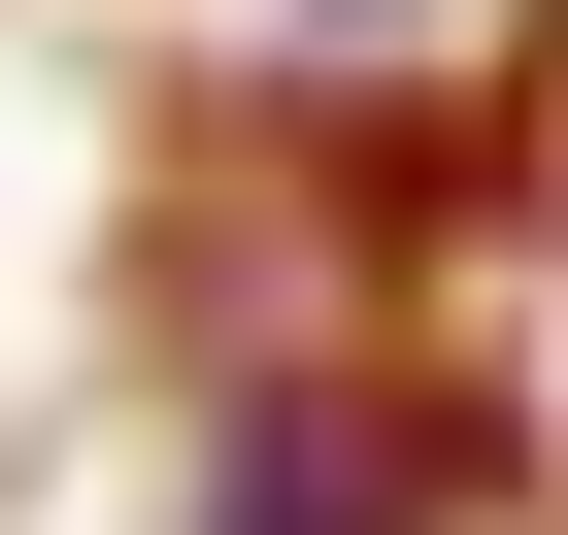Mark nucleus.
Masks as SVG:
<instances>
[{
	"label": "nucleus",
	"mask_w": 568,
	"mask_h": 535,
	"mask_svg": "<svg viewBox=\"0 0 568 535\" xmlns=\"http://www.w3.org/2000/svg\"><path fill=\"white\" fill-rule=\"evenodd\" d=\"M468 502H501V402L435 335H302V369H234V435H201V535H468Z\"/></svg>",
	"instance_id": "nucleus-1"
}]
</instances>
